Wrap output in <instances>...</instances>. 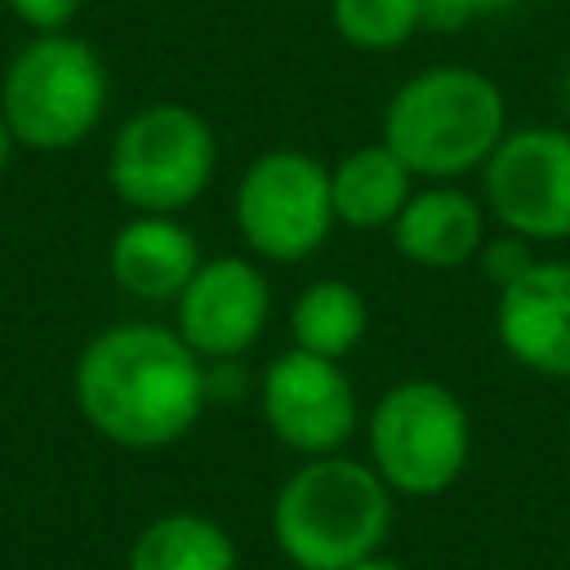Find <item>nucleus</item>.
I'll use <instances>...</instances> for the list:
<instances>
[{
    "label": "nucleus",
    "instance_id": "obj_4",
    "mask_svg": "<svg viewBox=\"0 0 570 570\" xmlns=\"http://www.w3.org/2000/svg\"><path fill=\"white\" fill-rule=\"evenodd\" d=\"M365 459L396 499L454 490L472 459V414L436 379H401L379 392L365 423Z\"/></svg>",
    "mask_w": 570,
    "mask_h": 570
},
{
    "label": "nucleus",
    "instance_id": "obj_10",
    "mask_svg": "<svg viewBox=\"0 0 570 570\" xmlns=\"http://www.w3.org/2000/svg\"><path fill=\"white\" fill-rule=\"evenodd\" d=\"M272 321V285L249 254H218L174 298V330L200 361L245 356Z\"/></svg>",
    "mask_w": 570,
    "mask_h": 570
},
{
    "label": "nucleus",
    "instance_id": "obj_23",
    "mask_svg": "<svg viewBox=\"0 0 570 570\" xmlns=\"http://www.w3.org/2000/svg\"><path fill=\"white\" fill-rule=\"evenodd\" d=\"M557 94H561V107L570 111V62H566V71H561V85H557Z\"/></svg>",
    "mask_w": 570,
    "mask_h": 570
},
{
    "label": "nucleus",
    "instance_id": "obj_18",
    "mask_svg": "<svg viewBox=\"0 0 570 570\" xmlns=\"http://www.w3.org/2000/svg\"><path fill=\"white\" fill-rule=\"evenodd\" d=\"M534 258H539V254H534V240H525V236H517V232L485 236V245L476 249V267H481V276L494 285V294L508 289Z\"/></svg>",
    "mask_w": 570,
    "mask_h": 570
},
{
    "label": "nucleus",
    "instance_id": "obj_1",
    "mask_svg": "<svg viewBox=\"0 0 570 570\" xmlns=\"http://www.w3.org/2000/svg\"><path fill=\"white\" fill-rule=\"evenodd\" d=\"M71 396L102 441L120 450H169L200 423L209 374L174 325L120 321L80 347Z\"/></svg>",
    "mask_w": 570,
    "mask_h": 570
},
{
    "label": "nucleus",
    "instance_id": "obj_16",
    "mask_svg": "<svg viewBox=\"0 0 570 570\" xmlns=\"http://www.w3.org/2000/svg\"><path fill=\"white\" fill-rule=\"evenodd\" d=\"M370 330V307L365 294L343 281V276H321L312 285L298 289V298L289 303V347H303L312 356H330V361H347Z\"/></svg>",
    "mask_w": 570,
    "mask_h": 570
},
{
    "label": "nucleus",
    "instance_id": "obj_15",
    "mask_svg": "<svg viewBox=\"0 0 570 570\" xmlns=\"http://www.w3.org/2000/svg\"><path fill=\"white\" fill-rule=\"evenodd\" d=\"M125 570H236V539L205 512H160L134 534Z\"/></svg>",
    "mask_w": 570,
    "mask_h": 570
},
{
    "label": "nucleus",
    "instance_id": "obj_12",
    "mask_svg": "<svg viewBox=\"0 0 570 570\" xmlns=\"http://www.w3.org/2000/svg\"><path fill=\"white\" fill-rule=\"evenodd\" d=\"M485 200H476L472 191H463L459 183H428L414 187L405 209L396 214L392 232V249L428 272H454L476 263V249L485 245Z\"/></svg>",
    "mask_w": 570,
    "mask_h": 570
},
{
    "label": "nucleus",
    "instance_id": "obj_19",
    "mask_svg": "<svg viewBox=\"0 0 570 570\" xmlns=\"http://www.w3.org/2000/svg\"><path fill=\"white\" fill-rule=\"evenodd\" d=\"M517 0H423V27L428 31H459L476 18L508 13Z\"/></svg>",
    "mask_w": 570,
    "mask_h": 570
},
{
    "label": "nucleus",
    "instance_id": "obj_8",
    "mask_svg": "<svg viewBox=\"0 0 570 570\" xmlns=\"http://www.w3.org/2000/svg\"><path fill=\"white\" fill-rule=\"evenodd\" d=\"M481 200L503 232L534 245L570 240V129H508L481 165Z\"/></svg>",
    "mask_w": 570,
    "mask_h": 570
},
{
    "label": "nucleus",
    "instance_id": "obj_7",
    "mask_svg": "<svg viewBox=\"0 0 570 570\" xmlns=\"http://www.w3.org/2000/svg\"><path fill=\"white\" fill-rule=\"evenodd\" d=\"M240 245L263 263H307L338 227L330 200V165L303 147L254 156L232 191Z\"/></svg>",
    "mask_w": 570,
    "mask_h": 570
},
{
    "label": "nucleus",
    "instance_id": "obj_20",
    "mask_svg": "<svg viewBox=\"0 0 570 570\" xmlns=\"http://www.w3.org/2000/svg\"><path fill=\"white\" fill-rule=\"evenodd\" d=\"M80 4H85V0H9L13 18H22L36 36H45V31H67L71 18L80 13Z\"/></svg>",
    "mask_w": 570,
    "mask_h": 570
},
{
    "label": "nucleus",
    "instance_id": "obj_21",
    "mask_svg": "<svg viewBox=\"0 0 570 570\" xmlns=\"http://www.w3.org/2000/svg\"><path fill=\"white\" fill-rule=\"evenodd\" d=\"M347 570H405V566L392 561L387 552H374V557H365V561H356V566H347Z\"/></svg>",
    "mask_w": 570,
    "mask_h": 570
},
{
    "label": "nucleus",
    "instance_id": "obj_22",
    "mask_svg": "<svg viewBox=\"0 0 570 570\" xmlns=\"http://www.w3.org/2000/svg\"><path fill=\"white\" fill-rule=\"evenodd\" d=\"M9 151H13V138H9V125H4V116H0V174H4V165H9Z\"/></svg>",
    "mask_w": 570,
    "mask_h": 570
},
{
    "label": "nucleus",
    "instance_id": "obj_13",
    "mask_svg": "<svg viewBox=\"0 0 570 570\" xmlns=\"http://www.w3.org/2000/svg\"><path fill=\"white\" fill-rule=\"evenodd\" d=\"M200 263V240L174 214H134L107 245L111 281L142 303H174Z\"/></svg>",
    "mask_w": 570,
    "mask_h": 570
},
{
    "label": "nucleus",
    "instance_id": "obj_24",
    "mask_svg": "<svg viewBox=\"0 0 570 570\" xmlns=\"http://www.w3.org/2000/svg\"><path fill=\"white\" fill-rule=\"evenodd\" d=\"M566 570H570V566H566Z\"/></svg>",
    "mask_w": 570,
    "mask_h": 570
},
{
    "label": "nucleus",
    "instance_id": "obj_11",
    "mask_svg": "<svg viewBox=\"0 0 570 570\" xmlns=\"http://www.w3.org/2000/svg\"><path fill=\"white\" fill-rule=\"evenodd\" d=\"M499 347L539 379H570V258H534L494 294Z\"/></svg>",
    "mask_w": 570,
    "mask_h": 570
},
{
    "label": "nucleus",
    "instance_id": "obj_17",
    "mask_svg": "<svg viewBox=\"0 0 570 570\" xmlns=\"http://www.w3.org/2000/svg\"><path fill=\"white\" fill-rule=\"evenodd\" d=\"M330 22L361 53H392L423 31V0H330Z\"/></svg>",
    "mask_w": 570,
    "mask_h": 570
},
{
    "label": "nucleus",
    "instance_id": "obj_2",
    "mask_svg": "<svg viewBox=\"0 0 570 570\" xmlns=\"http://www.w3.org/2000/svg\"><path fill=\"white\" fill-rule=\"evenodd\" d=\"M272 543L294 570H347L387 548L396 494L370 459L321 454L303 459L272 494Z\"/></svg>",
    "mask_w": 570,
    "mask_h": 570
},
{
    "label": "nucleus",
    "instance_id": "obj_6",
    "mask_svg": "<svg viewBox=\"0 0 570 570\" xmlns=\"http://www.w3.org/2000/svg\"><path fill=\"white\" fill-rule=\"evenodd\" d=\"M218 169L214 125L187 102H147L111 138L107 183L138 214H178L205 196Z\"/></svg>",
    "mask_w": 570,
    "mask_h": 570
},
{
    "label": "nucleus",
    "instance_id": "obj_5",
    "mask_svg": "<svg viewBox=\"0 0 570 570\" xmlns=\"http://www.w3.org/2000/svg\"><path fill=\"white\" fill-rule=\"evenodd\" d=\"M107 94L111 80L98 49L80 36L45 31L9 58L0 80V116L18 147L71 151L98 129Z\"/></svg>",
    "mask_w": 570,
    "mask_h": 570
},
{
    "label": "nucleus",
    "instance_id": "obj_14",
    "mask_svg": "<svg viewBox=\"0 0 570 570\" xmlns=\"http://www.w3.org/2000/svg\"><path fill=\"white\" fill-rule=\"evenodd\" d=\"M414 183L419 178L405 169V160L383 138L352 147L347 156H338L330 165V200H334L338 227L387 232L396 223V214L405 209Z\"/></svg>",
    "mask_w": 570,
    "mask_h": 570
},
{
    "label": "nucleus",
    "instance_id": "obj_3",
    "mask_svg": "<svg viewBox=\"0 0 570 570\" xmlns=\"http://www.w3.org/2000/svg\"><path fill=\"white\" fill-rule=\"evenodd\" d=\"M508 129V94L494 76L468 62H436L392 89L379 138L414 178L459 183L472 169L481 174Z\"/></svg>",
    "mask_w": 570,
    "mask_h": 570
},
{
    "label": "nucleus",
    "instance_id": "obj_9",
    "mask_svg": "<svg viewBox=\"0 0 570 570\" xmlns=\"http://www.w3.org/2000/svg\"><path fill=\"white\" fill-rule=\"evenodd\" d=\"M258 414L276 445L298 459L343 454L361 432V396L343 361L285 347L258 379Z\"/></svg>",
    "mask_w": 570,
    "mask_h": 570
}]
</instances>
